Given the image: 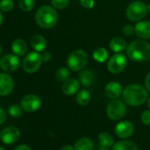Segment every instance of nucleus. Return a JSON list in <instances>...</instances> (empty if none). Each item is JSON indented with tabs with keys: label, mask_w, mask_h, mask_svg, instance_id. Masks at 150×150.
I'll use <instances>...</instances> for the list:
<instances>
[{
	"label": "nucleus",
	"mask_w": 150,
	"mask_h": 150,
	"mask_svg": "<svg viewBox=\"0 0 150 150\" xmlns=\"http://www.w3.org/2000/svg\"><path fill=\"white\" fill-rule=\"evenodd\" d=\"M123 98L129 105L139 106L148 99V91L140 84H130L124 90Z\"/></svg>",
	"instance_id": "nucleus-1"
},
{
	"label": "nucleus",
	"mask_w": 150,
	"mask_h": 150,
	"mask_svg": "<svg viewBox=\"0 0 150 150\" xmlns=\"http://www.w3.org/2000/svg\"><path fill=\"white\" fill-rule=\"evenodd\" d=\"M127 56L134 62H146L150 59V44L143 40H136L126 47Z\"/></svg>",
	"instance_id": "nucleus-2"
},
{
	"label": "nucleus",
	"mask_w": 150,
	"mask_h": 150,
	"mask_svg": "<svg viewBox=\"0 0 150 150\" xmlns=\"http://www.w3.org/2000/svg\"><path fill=\"white\" fill-rule=\"evenodd\" d=\"M57 20L58 15L57 11L50 5L42 6L35 14V21L42 28H52L57 25Z\"/></svg>",
	"instance_id": "nucleus-3"
},
{
	"label": "nucleus",
	"mask_w": 150,
	"mask_h": 150,
	"mask_svg": "<svg viewBox=\"0 0 150 150\" xmlns=\"http://www.w3.org/2000/svg\"><path fill=\"white\" fill-rule=\"evenodd\" d=\"M88 56L83 50H74L72 51L67 58V66L69 69L72 71L82 70L88 64Z\"/></svg>",
	"instance_id": "nucleus-4"
},
{
	"label": "nucleus",
	"mask_w": 150,
	"mask_h": 150,
	"mask_svg": "<svg viewBox=\"0 0 150 150\" xmlns=\"http://www.w3.org/2000/svg\"><path fill=\"white\" fill-rule=\"evenodd\" d=\"M149 8L142 1H134L131 3L126 9V18L131 21H140L148 13Z\"/></svg>",
	"instance_id": "nucleus-5"
},
{
	"label": "nucleus",
	"mask_w": 150,
	"mask_h": 150,
	"mask_svg": "<svg viewBox=\"0 0 150 150\" xmlns=\"http://www.w3.org/2000/svg\"><path fill=\"white\" fill-rule=\"evenodd\" d=\"M126 112V107L123 101L119 99H113L111 101L107 107V114L112 120H121Z\"/></svg>",
	"instance_id": "nucleus-6"
},
{
	"label": "nucleus",
	"mask_w": 150,
	"mask_h": 150,
	"mask_svg": "<svg viewBox=\"0 0 150 150\" xmlns=\"http://www.w3.org/2000/svg\"><path fill=\"white\" fill-rule=\"evenodd\" d=\"M42 62V60L41 58V54H39L37 52H31L23 60V69L27 73H34L40 69Z\"/></svg>",
	"instance_id": "nucleus-7"
},
{
	"label": "nucleus",
	"mask_w": 150,
	"mask_h": 150,
	"mask_svg": "<svg viewBox=\"0 0 150 150\" xmlns=\"http://www.w3.org/2000/svg\"><path fill=\"white\" fill-rule=\"evenodd\" d=\"M126 67V58L122 54H117L111 57L108 62V69L112 74L122 72Z\"/></svg>",
	"instance_id": "nucleus-8"
},
{
	"label": "nucleus",
	"mask_w": 150,
	"mask_h": 150,
	"mask_svg": "<svg viewBox=\"0 0 150 150\" xmlns=\"http://www.w3.org/2000/svg\"><path fill=\"white\" fill-rule=\"evenodd\" d=\"M42 105V101L39 97L34 94H28L22 98L20 101V106L27 112H36Z\"/></svg>",
	"instance_id": "nucleus-9"
},
{
	"label": "nucleus",
	"mask_w": 150,
	"mask_h": 150,
	"mask_svg": "<svg viewBox=\"0 0 150 150\" xmlns=\"http://www.w3.org/2000/svg\"><path fill=\"white\" fill-rule=\"evenodd\" d=\"M20 132L16 127H8L0 132V140L6 145H11L17 142L19 139Z\"/></svg>",
	"instance_id": "nucleus-10"
},
{
	"label": "nucleus",
	"mask_w": 150,
	"mask_h": 150,
	"mask_svg": "<svg viewBox=\"0 0 150 150\" xmlns=\"http://www.w3.org/2000/svg\"><path fill=\"white\" fill-rule=\"evenodd\" d=\"M20 61L16 54H6L0 60V68L5 72L15 71L19 66Z\"/></svg>",
	"instance_id": "nucleus-11"
},
{
	"label": "nucleus",
	"mask_w": 150,
	"mask_h": 150,
	"mask_svg": "<svg viewBox=\"0 0 150 150\" xmlns=\"http://www.w3.org/2000/svg\"><path fill=\"white\" fill-rule=\"evenodd\" d=\"M134 132V126L130 121H121L115 127L116 134L122 139L129 138Z\"/></svg>",
	"instance_id": "nucleus-12"
},
{
	"label": "nucleus",
	"mask_w": 150,
	"mask_h": 150,
	"mask_svg": "<svg viewBox=\"0 0 150 150\" xmlns=\"http://www.w3.org/2000/svg\"><path fill=\"white\" fill-rule=\"evenodd\" d=\"M12 77L6 73H0V96H8L13 90Z\"/></svg>",
	"instance_id": "nucleus-13"
},
{
	"label": "nucleus",
	"mask_w": 150,
	"mask_h": 150,
	"mask_svg": "<svg viewBox=\"0 0 150 150\" xmlns=\"http://www.w3.org/2000/svg\"><path fill=\"white\" fill-rule=\"evenodd\" d=\"M122 86L118 82H111L105 87V94L111 99H117L122 94Z\"/></svg>",
	"instance_id": "nucleus-14"
},
{
	"label": "nucleus",
	"mask_w": 150,
	"mask_h": 150,
	"mask_svg": "<svg viewBox=\"0 0 150 150\" xmlns=\"http://www.w3.org/2000/svg\"><path fill=\"white\" fill-rule=\"evenodd\" d=\"M80 89V83L74 78H69L65 80L62 85V91L67 96H72L78 92Z\"/></svg>",
	"instance_id": "nucleus-15"
},
{
	"label": "nucleus",
	"mask_w": 150,
	"mask_h": 150,
	"mask_svg": "<svg viewBox=\"0 0 150 150\" xmlns=\"http://www.w3.org/2000/svg\"><path fill=\"white\" fill-rule=\"evenodd\" d=\"M135 33L141 39H150V22L149 21H140L135 26Z\"/></svg>",
	"instance_id": "nucleus-16"
},
{
	"label": "nucleus",
	"mask_w": 150,
	"mask_h": 150,
	"mask_svg": "<svg viewBox=\"0 0 150 150\" xmlns=\"http://www.w3.org/2000/svg\"><path fill=\"white\" fill-rule=\"evenodd\" d=\"M79 79H80V83L83 86L89 87L95 83V76L94 72L91 71L90 69H86V70H83L82 72H80V74L79 76Z\"/></svg>",
	"instance_id": "nucleus-17"
},
{
	"label": "nucleus",
	"mask_w": 150,
	"mask_h": 150,
	"mask_svg": "<svg viewBox=\"0 0 150 150\" xmlns=\"http://www.w3.org/2000/svg\"><path fill=\"white\" fill-rule=\"evenodd\" d=\"M110 48L116 53H120L126 49V42L121 37H114L110 41Z\"/></svg>",
	"instance_id": "nucleus-18"
},
{
	"label": "nucleus",
	"mask_w": 150,
	"mask_h": 150,
	"mask_svg": "<svg viewBox=\"0 0 150 150\" xmlns=\"http://www.w3.org/2000/svg\"><path fill=\"white\" fill-rule=\"evenodd\" d=\"M46 40L40 34L34 35L31 39V46L36 52H42L46 47Z\"/></svg>",
	"instance_id": "nucleus-19"
},
{
	"label": "nucleus",
	"mask_w": 150,
	"mask_h": 150,
	"mask_svg": "<svg viewBox=\"0 0 150 150\" xmlns=\"http://www.w3.org/2000/svg\"><path fill=\"white\" fill-rule=\"evenodd\" d=\"M11 49L13 51V53L16 55H24L27 50V43L21 40V39H17L15 40H13V42L11 43Z\"/></svg>",
	"instance_id": "nucleus-20"
},
{
	"label": "nucleus",
	"mask_w": 150,
	"mask_h": 150,
	"mask_svg": "<svg viewBox=\"0 0 150 150\" xmlns=\"http://www.w3.org/2000/svg\"><path fill=\"white\" fill-rule=\"evenodd\" d=\"M75 150H93L94 143L93 141L88 137H83L78 140L74 144Z\"/></svg>",
	"instance_id": "nucleus-21"
},
{
	"label": "nucleus",
	"mask_w": 150,
	"mask_h": 150,
	"mask_svg": "<svg viewBox=\"0 0 150 150\" xmlns=\"http://www.w3.org/2000/svg\"><path fill=\"white\" fill-rule=\"evenodd\" d=\"M111 150H138V147L133 142L123 141L114 144Z\"/></svg>",
	"instance_id": "nucleus-22"
},
{
	"label": "nucleus",
	"mask_w": 150,
	"mask_h": 150,
	"mask_svg": "<svg viewBox=\"0 0 150 150\" xmlns=\"http://www.w3.org/2000/svg\"><path fill=\"white\" fill-rule=\"evenodd\" d=\"M91 100L90 92L88 90H81L76 95V102L80 105H87Z\"/></svg>",
	"instance_id": "nucleus-23"
},
{
	"label": "nucleus",
	"mask_w": 150,
	"mask_h": 150,
	"mask_svg": "<svg viewBox=\"0 0 150 150\" xmlns=\"http://www.w3.org/2000/svg\"><path fill=\"white\" fill-rule=\"evenodd\" d=\"M98 141L101 146L106 147V148H110L113 145L114 143V140L113 137L111 136V134L107 133V132H103L101 133L98 136Z\"/></svg>",
	"instance_id": "nucleus-24"
},
{
	"label": "nucleus",
	"mask_w": 150,
	"mask_h": 150,
	"mask_svg": "<svg viewBox=\"0 0 150 150\" xmlns=\"http://www.w3.org/2000/svg\"><path fill=\"white\" fill-rule=\"evenodd\" d=\"M93 58L98 62H104L108 59V52L104 47H97L93 52Z\"/></svg>",
	"instance_id": "nucleus-25"
},
{
	"label": "nucleus",
	"mask_w": 150,
	"mask_h": 150,
	"mask_svg": "<svg viewBox=\"0 0 150 150\" xmlns=\"http://www.w3.org/2000/svg\"><path fill=\"white\" fill-rule=\"evenodd\" d=\"M69 75H70L69 69L63 67V68H60L57 69V71L56 73V78L59 82H65V80L68 79Z\"/></svg>",
	"instance_id": "nucleus-26"
},
{
	"label": "nucleus",
	"mask_w": 150,
	"mask_h": 150,
	"mask_svg": "<svg viewBox=\"0 0 150 150\" xmlns=\"http://www.w3.org/2000/svg\"><path fill=\"white\" fill-rule=\"evenodd\" d=\"M19 6L24 11H30L34 6V0H19Z\"/></svg>",
	"instance_id": "nucleus-27"
},
{
	"label": "nucleus",
	"mask_w": 150,
	"mask_h": 150,
	"mask_svg": "<svg viewBox=\"0 0 150 150\" xmlns=\"http://www.w3.org/2000/svg\"><path fill=\"white\" fill-rule=\"evenodd\" d=\"M8 112L9 114L13 117V118H18V117H20L22 115V112H23V109L21 106L18 105H12L9 107L8 109Z\"/></svg>",
	"instance_id": "nucleus-28"
},
{
	"label": "nucleus",
	"mask_w": 150,
	"mask_h": 150,
	"mask_svg": "<svg viewBox=\"0 0 150 150\" xmlns=\"http://www.w3.org/2000/svg\"><path fill=\"white\" fill-rule=\"evenodd\" d=\"M14 7L12 0H1L0 1V10L5 12L11 11Z\"/></svg>",
	"instance_id": "nucleus-29"
},
{
	"label": "nucleus",
	"mask_w": 150,
	"mask_h": 150,
	"mask_svg": "<svg viewBox=\"0 0 150 150\" xmlns=\"http://www.w3.org/2000/svg\"><path fill=\"white\" fill-rule=\"evenodd\" d=\"M70 0H51V4L54 8L62 10L68 6Z\"/></svg>",
	"instance_id": "nucleus-30"
},
{
	"label": "nucleus",
	"mask_w": 150,
	"mask_h": 150,
	"mask_svg": "<svg viewBox=\"0 0 150 150\" xmlns=\"http://www.w3.org/2000/svg\"><path fill=\"white\" fill-rule=\"evenodd\" d=\"M123 33L126 36H132L133 33H135V29L134 26L131 25H126L124 26L123 28Z\"/></svg>",
	"instance_id": "nucleus-31"
},
{
	"label": "nucleus",
	"mask_w": 150,
	"mask_h": 150,
	"mask_svg": "<svg viewBox=\"0 0 150 150\" xmlns=\"http://www.w3.org/2000/svg\"><path fill=\"white\" fill-rule=\"evenodd\" d=\"M141 119L142 123H144L145 125H150V110L145 111L141 114Z\"/></svg>",
	"instance_id": "nucleus-32"
},
{
	"label": "nucleus",
	"mask_w": 150,
	"mask_h": 150,
	"mask_svg": "<svg viewBox=\"0 0 150 150\" xmlns=\"http://www.w3.org/2000/svg\"><path fill=\"white\" fill-rule=\"evenodd\" d=\"M80 4L87 9H92L95 5L94 0H80Z\"/></svg>",
	"instance_id": "nucleus-33"
},
{
	"label": "nucleus",
	"mask_w": 150,
	"mask_h": 150,
	"mask_svg": "<svg viewBox=\"0 0 150 150\" xmlns=\"http://www.w3.org/2000/svg\"><path fill=\"white\" fill-rule=\"evenodd\" d=\"M41 58L43 62H49L51 59V54L48 52H44L41 54Z\"/></svg>",
	"instance_id": "nucleus-34"
},
{
	"label": "nucleus",
	"mask_w": 150,
	"mask_h": 150,
	"mask_svg": "<svg viewBox=\"0 0 150 150\" xmlns=\"http://www.w3.org/2000/svg\"><path fill=\"white\" fill-rule=\"evenodd\" d=\"M5 120H6V113L2 108H0V125H2L5 121Z\"/></svg>",
	"instance_id": "nucleus-35"
},
{
	"label": "nucleus",
	"mask_w": 150,
	"mask_h": 150,
	"mask_svg": "<svg viewBox=\"0 0 150 150\" xmlns=\"http://www.w3.org/2000/svg\"><path fill=\"white\" fill-rule=\"evenodd\" d=\"M145 85H146L147 90L150 91V72L147 75V76H146V79H145Z\"/></svg>",
	"instance_id": "nucleus-36"
},
{
	"label": "nucleus",
	"mask_w": 150,
	"mask_h": 150,
	"mask_svg": "<svg viewBox=\"0 0 150 150\" xmlns=\"http://www.w3.org/2000/svg\"><path fill=\"white\" fill-rule=\"evenodd\" d=\"M15 150H31V149L27 145H19L15 149Z\"/></svg>",
	"instance_id": "nucleus-37"
},
{
	"label": "nucleus",
	"mask_w": 150,
	"mask_h": 150,
	"mask_svg": "<svg viewBox=\"0 0 150 150\" xmlns=\"http://www.w3.org/2000/svg\"><path fill=\"white\" fill-rule=\"evenodd\" d=\"M60 150H75L74 149V148H72V146H70V145H65V146H63Z\"/></svg>",
	"instance_id": "nucleus-38"
},
{
	"label": "nucleus",
	"mask_w": 150,
	"mask_h": 150,
	"mask_svg": "<svg viewBox=\"0 0 150 150\" xmlns=\"http://www.w3.org/2000/svg\"><path fill=\"white\" fill-rule=\"evenodd\" d=\"M97 150H109L108 148H106V147H103V146H98V148H97Z\"/></svg>",
	"instance_id": "nucleus-39"
},
{
	"label": "nucleus",
	"mask_w": 150,
	"mask_h": 150,
	"mask_svg": "<svg viewBox=\"0 0 150 150\" xmlns=\"http://www.w3.org/2000/svg\"><path fill=\"white\" fill-rule=\"evenodd\" d=\"M3 19H4V17H3V14H2V12H1V10H0V25H1L2 23H3Z\"/></svg>",
	"instance_id": "nucleus-40"
},
{
	"label": "nucleus",
	"mask_w": 150,
	"mask_h": 150,
	"mask_svg": "<svg viewBox=\"0 0 150 150\" xmlns=\"http://www.w3.org/2000/svg\"><path fill=\"white\" fill-rule=\"evenodd\" d=\"M148 105H149V107L150 108V98L149 99V102H148Z\"/></svg>",
	"instance_id": "nucleus-41"
},
{
	"label": "nucleus",
	"mask_w": 150,
	"mask_h": 150,
	"mask_svg": "<svg viewBox=\"0 0 150 150\" xmlns=\"http://www.w3.org/2000/svg\"><path fill=\"white\" fill-rule=\"evenodd\" d=\"M1 52H2V47H1V46H0V54H1Z\"/></svg>",
	"instance_id": "nucleus-42"
},
{
	"label": "nucleus",
	"mask_w": 150,
	"mask_h": 150,
	"mask_svg": "<svg viewBox=\"0 0 150 150\" xmlns=\"http://www.w3.org/2000/svg\"><path fill=\"white\" fill-rule=\"evenodd\" d=\"M148 8H149V12H150V4L148 6Z\"/></svg>",
	"instance_id": "nucleus-43"
},
{
	"label": "nucleus",
	"mask_w": 150,
	"mask_h": 150,
	"mask_svg": "<svg viewBox=\"0 0 150 150\" xmlns=\"http://www.w3.org/2000/svg\"><path fill=\"white\" fill-rule=\"evenodd\" d=\"M0 150H5V149H3L2 147H0Z\"/></svg>",
	"instance_id": "nucleus-44"
}]
</instances>
